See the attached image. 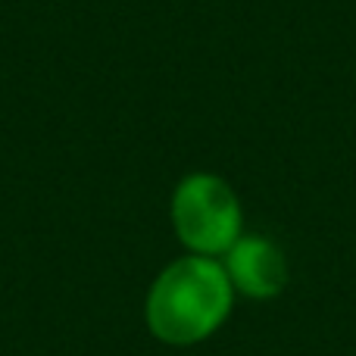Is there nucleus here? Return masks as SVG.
Segmentation results:
<instances>
[{"instance_id":"nucleus-1","label":"nucleus","mask_w":356,"mask_h":356,"mask_svg":"<svg viewBox=\"0 0 356 356\" xmlns=\"http://www.w3.org/2000/svg\"><path fill=\"white\" fill-rule=\"evenodd\" d=\"M234 288L222 259L184 253L172 259L144 297V322L156 341L169 347H194L209 341L234 309Z\"/></svg>"},{"instance_id":"nucleus-2","label":"nucleus","mask_w":356,"mask_h":356,"mask_svg":"<svg viewBox=\"0 0 356 356\" xmlns=\"http://www.w3.org/2000/svg\"><path fill=\"white\" fill-rule=\"evenodd\" d=\"M169 219L178 244L197 257L219 259L244 234V207L232 184L216 172H188L175 184Z\"/></svg>"},{"instance_id":"nucleus-3","label":"nucleus","mask_w":356,"mask_h":356,"mask_svg":"<svg viewBox=\"0 0 356 356\" xmlns=\"http://www.w3.org/2000/svg\"><path fill=\"white\" fill-rule=\"evenodd\" d=\"M222 269L232 282L234 294L250 300H272L288 284V257L284 250L266 234H241L225 253Z\"/></svg>"}]
</instances>
